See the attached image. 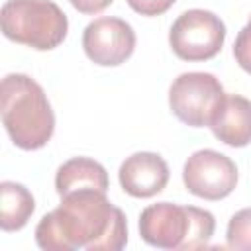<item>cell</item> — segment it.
Returning a JSON list of instances; mask_svg holds the SVG:
<instances>
[{"mask_svg": "<svg viewBox=\"0 0 251 251\" xmlns=\"http://www.w3.org/2000/svg\"><path fill=\"white\" fill-rule=\"evenodd\" d=\"M35 243L45 251H120L127 243V222L106 192L75 190L39 220Z\"/></svg>", "mask_w": 251, "mask_h": 251, "instance_id": "1", "label": "cell"}, {"mask_svg": "<svg viewBox=\"0 0 251 251\" xmlns=\"http://www.w3.org/2000/svg\"><path fill=\"white\" fill-rule=\"evenodd\" d=\"M2 124L16 147L35 151L49 143L55 131V114L43 88L27 75L12 73L0 86Z\"/></svg>", "mask_w": 251, "mask_h": 251, "instance_id": "2", "label": "cell"}, {"mask_svg": "<svg viewBox=\"0 0 251 251\" xmlns=\"http://www.w3.org/2000/svg\"><path fill=\"white\" fill-rule=\"evenodd\" d=\"M216 229V220L208 210L157 202L139 216V235L159 249H200L206 247Z\"/></svg>", "mask_w": 251, "mask_h": 251, "instance_id": "3", "label": "cell"}, {"mask_svg": "<svg viewBox=\"0 0 251 251\" xmlns=\"http://www.w3.org/2000/svg\"><path fill=\"white\" fill-rule=\"evenodd\" d=\"M0 22L8 39L37 51L55 49L69 31V20L53 0H6Z\"/></svg>", "mask_w": 251, "mask_h": 251, "instance_id": "4", "label": "cell"}, {"mask_svg": "<svg viewBox=\"0 0 251 251\" xmlns=\"http://www.w3.org/2000/svg\"><path fill=\"white\" fill-rule=\"evenodd\" d=\"M224 96V86L212 73L192 71L173 80L169 88V106L182 124L190 127H210Z\"/></svg>", "mask_w": 251, "mask_h": 251, "instance_id": "5", "label": "cell"}, {"mask_svg": "<svg viewBox=\"0 0 251 251\" xmlns=\"http://www.w3.org/2000/svg\"><path fill=\"white\" fill-rule=\"evenodd\" d=\"M226 39L224 22L210 10H186L171 25L169 45L182 61H208L216 57Z\"/></svg>", "mask_w": 251, "mask_h": 251, "instance_id": "6", "label": "cell"}, {"mask_svg": "<svg viewBox=\"0 0 251 251\" xmlns=\"http://www.w3.org/2000/svg\"><path fill=\"white\" fill-rule=\"evenodd\" d=\"M182 180L190 194L204 200H222L229 196L237 184V167L220 151L200 149L186 159Z\"/></svg>", "mask_w": 251, "mask_h": 251, "instance_id": "7", "label": "cell"}, {"mask_svg": "<svg viewBox=\"0 0 251 251\" xmlns=\"http://www.w3.org/2000/svg\"><path fill=\"white\" fill-rule=\"evenodd\" d=\"M82 47L92 63L116 67L131 57L135 49V31L122 18H96L82 31Z\"/></svg>", "mask_w": 251, "mask_h": 251, "instance_id": "8", "label": "cell"}, {"mask_svg": "<svg viewBox=\"0 0 251 251\" xmlns=\"http://www.w3.org/2000/svg\"><path fill=\"white\" fill-rule=\"evenodd\" d=\"M124 192L133 198H151L169 182V165L159 153L137 151L129 155L118 171Z\"/></svg>", "mask_w": 251, "mask_h": 251, "instance_id": "9", "label": "cell"}, {"mask_svg": "<svg viewBox=\"0 0 251 251\" xmlns=\"http://www.w3.org/2000/svg\"><path fill=\"white\" fill-rule=\"evenodd\" d=\"M216 139L229 147H245L251 143V100L239 94H226L212 124Z\"/></svg>", "mask_w": 251, "mask_h": 251, "instance_id": "10", "label": "cell"}, {"mask_svg": "<svg viewBox=\"0 0 251 251\" xmlns=\"http://www.w3.org/2000/svg\"><path fill=\"white\" fill-rule=\"evenodd\" d=\"M108 186L110 180L106 169L90 157H73L65 161L55 175V190L59 196L84 188L108 192Z\"/></svg>", "mask_w": 251, "mask_h": 251, "instance_id": "11", "label": "cell"}, {"mask_svg": "<svg viewBox=\"0 0 251 251\" xmlns=\"http://www.w3.org/2000/svg\"><path fill=\"white\" fill-rule=\"evenodd\" d=\"M35 210V200L31 192L12 180L0 182V226L4 231L22 229Z\"/></svg>", "mask_w": 251, "mask_h": 251, "instance_id": "12", "label": "cell"}, {"mask_svg": "<svg viewBox=\"0 0 251 251\" xmlns=\"http://www.w3.org/2000/svg\"><path fill=\"white\" fill-rule=\"evenodd\" d=\"M226 239L231 249L251 251V208H243L231 216Z\"/></svg>", "mask_w": 251, "mask_h": 251, "instance_id": "13", "label": "cell"}, {"mask_svg": "<svg viewBox=\"0 0 251 251\" xmlns=\"http://www.w3.org/2000/svg\"><path fill=\"white\" fill-rule=\"evenodd\" d=\"M233 57L237 61V65L251 75V16L245 27L239 29L235 43H233Z\"/></svg>", "mask_w": 251, "mask_h": 251, "instance_id": "14", "label": "cell"}, {"mask_svg": "<svg viewBox=\"0 0 251 251\" xmlns=\"http://www.w3.org/2000/svg\"><path fill=\"white\" fill-rule=\"evenodd\" d=\"M176 0H127L129 8L141 16H161Z\"/></svg>", "mask_w": 251, "mask_h": 251, "instance_id": "15", "label": "cell"}, {"mask_svg": "<svg viewBox=\"0 0 251 251\" xmlns=\"http://www.w3.org/2000/svg\"><path fill=\"white\" fill-rule=\"evenodd\" d=\"M69 2L80 14H98L112 4V0H69Z\"/></svg>", "mask_w": 251, "mask_h": 251, "instance_id": "16", "label": "cell"}]
</instances>
